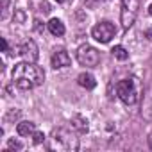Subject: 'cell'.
<instances>
[{
    "mask_svg": "<svg viewBox=\"0 0 152 152\" xmlns=\"http://www.w3.org/2000/svg\"><path fill=\"white\" fill-rule=\"evenodd\" d=\"M20 56L23 57V61L36 63L38 57H39V50H38L36 41H34V39H27L25 43H22V47H20Z\"/></svg>",
    "mask_w": 152,
    "mask_h": 152,
    "instance_id": "obj_7",
    "label": "cell"
},
{
    "mask_svg": "<svg viewBox=\"0 0 152 152\" xmlns=\"http://www.w3.org/2000/svg\"><path fill=\"white\" fill-rule=\"evenodd\" d=\"M16 131H18L20 136L34 134V131H36V124H32V122H20V124L16 125Z\"/></svg>",
    "mask_w": 152,
    "mask_h": 152,
    "instance_id": "obj_12",
    "label": "cell"
},
{
    "mask_svg": "<svg viewBox=\"0 0 152 152\" xmlns=\"http://www.w3.org/2000/svg\"><path fill=\"white\" fill-rule=\"evenodd\" d=\"M116 95L118 99L127 104V106H132L140 100V90H138V84L134 79H124L116 84Z\"/></svg>",
    "mask_w": 152,
    "mask_h": 152,
    "instance_id": "obj_3",
    "label": "cell"
},
{
    "mask_svg": "<svg viewBox=\"0 0 152 152\" xmlns=\"http://www.w3.org/2000/svg\"><path fill=\"white\" fill-rule=\"evenodd\" d=\"M77 83L83 86V88H86V90H93L95 86H97V81H95V77L91 73H81L79 77H77Z\"/></svg>",
    "mask_w": 152,
    "mask_h": 152,
    "instance_id": "obj_10",
    "label": "cell"
},
{
    "mask_svg": "<svg viewBox=\"0 0 152 152\" xmlns=\"http://www.w3.org/2000/svg\"><path fill=\"white\" fill-rule=\"evenodd\" d=\"M111 52H113V56H115L116 59H120V61H125V59L129 57V52H127L125 47H122V45H116Z\"/></svg>",
    "mask_w": 152,
    "mask_h": 152,
    "instance_id": "obj_13",
    "label": "cell"
},
{
    "mask_svg": "<svg viewBox=\"0 0 152 152\" xmlns=\"http://www.w3.org/2000/svg\"><path fill=\"white\" fill-rule=\"evenodd\" d=\"M147 141H148V147H150V148H152V132H150V134H148V138H147Z\"/></svg>",
    "mask_w": 152,
    "mask_h": 152,
    "instance_id": "obj_18",
    "label": "cell"
},
{
    "mask_svg": "<svg viewBox=\"0 0 152 152\" xmlns=\"http://www.w3.org/2000/svg\"><path fill=\"white\" fill-rule=\"evenodd\" d=\"M50 148L52 150H63V152H75L79 148V140L68 129H54L50 138Z\"/></svg>",
    "mask_w": 152,
    "mask_h": 152,
    "instance_id": "obj_2",
    "label": "cell"
},
{
    "mask_svg": "<svg viewBox=\"0 0 152 152\" xmlns=\"http://www.w3.org/2000/svg\"><path fill=\"white\" fill-rule=\"evenodd\" d=\"M70 63H72V59H70V56H68V52L66 50H56L54 54H52V66L57 70V68H64V66H70Z\"/></svg>",
    "mask_w": 152,
    "mask_h": 152,
    "instance_id": "obj_8",
    "label": "cell"
},
{
    "mask_svg": "<svg viewBox=\"0 0 152 152\" xmlns=\"http://www.w3.org/2000/svg\"><path fill=\"white\" fill-rule=\"evenodd\" d=\"M9 148H15V150H22L23 148V145H22V141H18V140H9Z\"/></svg>",
    "mask_w": 152,
    "mask_h": 152,
    "instance_id": "obj_16",
    "label": "cell"
},
{
    "mask_svg": "<svg viewBox=\"0 0 152 152\" xmlns=\"http://www.w3.org/2000/svg\"><path fill=\"white\" fill-rule=\"evenodd\" d=\"M138 7H140V0H122V11H120V20L124 29L132 27L136 16H138Z\"/></svg>",
    "mask_w": 152,
    "mask_h": 152,
    "instance_id": "obj_4",
    "label": "cell"
},
{
    "mask_svg": "<svg viewBox=\"0 0 152 152\" xmlns=\"http://www.w3.org/2000/svg\"><path fill=\"white\" fill-rule=\"evenodd\" d=\"M0 2H2V7H0V9H2V13H0V18H2V20H6L7 16H9V0H0Z\"/></svg>",
    "mask_w": 152,
    "mask_h": 152,
    "instance_id": "obj_14",
    "label": "cell"
},
{
    "mask_svg": "<svg viewBox=\"0 0 152 152\" xmlns=\"http://www.w3.org/2000/svg\"><path fill=\"white\" fill-rule=\"evenodd\" d=\"M48 31H50V34H54V36H63L64 34V23L61 22V20H57V18H52L48 23Z\"/></svg>",
    "mask_w": 152,
    "mask_h": 152,
    "instance_id": "obj_11",
    "label": "cell"
},
{
    "mask_svg": "<svg viewBox=\"0 0 152 152\" xmlns=\"http://www.w3.org/2000/svg\"><path fill=\"white\" fill-rule=\"evenodd\" d=\"M56 2H64V0H56Z\"/></svg>",
    "mask_w": 152,
    "mask_h": 152,
    "instance_id": "obj_21",
    "label": "cell"
},
{
    "mask_svg": "<svg viewBox=\"0 0 152 152\" xmlns=\"http://www.w3.org/2000/svg\"><path fill=\"white\" fill-rule=\"evenodd\" d=\"M115 34H116V29L111 22H100L91 29V36L100 43H109L115 38Z\"/></svg>",
    "mask_w": 152,
    "mask_h": 152,
    "instance_id": "obj_6",
    "label": "cell"
},
{
    "mask_svg": "<svg viewBox=\"0 0 152 152\" xmlns=\"http://www.w3.org/2000/svg\"><path fill=\"white\" fill-rule=\"evenodd\" d=\"M32 138H34V143H36V145H39V143H43V141H45V134H43V132H39V131H34Z\"/></svg>",
    "mask_w": 152,
    "mask_h": 152,
    "instance_id": "obj_15",
    "label": "cell"
},
{
    "mask_svg": "<svg viewBox=\"0 0 152 152\" xmlns=\"http://www.w3.org/2000/svg\"><path fill=\"white\" fill-rule=\"evenodd\" d=\"M11 77H13V83L20 90H32V88L43 84V81H45V72L39 66H36L34 63L23 61V63L15 64Z\"/></svg>",
    "mask_w": 152,
    "mask_h": 152,
    "instance_id": "obj_1",
    "label": "cell"
},
{
    "mask_svg": "<svg viewBox=\"0 0 152 152\" xmlns=\"http://www.w3.org/2000/svg\"><path fill=\"white\" fill-rule=\"evenodd\" d=\"M77 61L83 66H97L100 63V54L95 47L91 45H83L77 50Z\"/></svg>",
    "mask_w": 152,
    "mask_h": 152,
    "instance_id": "obj_5",
    "label": "cell"
},
{
    "mask_svg": "<svg viewBox=\"0 0 152 152\" xmlns=\"http://www.w3.org/2000/svg\"><path fill=\"white\" fill-rule=\"evenodd\" d=\"M72 129L77 131V132H81V134L88 132V120L84 116H81V115H75L72 118Z\"/></svg>",
    "mask_w": 152,
    "mask_h": 152,
    "instance_id": "obj_9",
    "label": "cell"
},
{
    "mask_svg": "<svg viewBox=\"0 0 152 152\" xmlns=\"http://www.w3.org/2000/svg\"><path fill=\"white\" fill-rule=\"evenodd\" d=\"M147 38H148V39H152V27L147 31Z\"/></svg>",
    "mask_w": 152,
    "mask_h": 152,
    "instance_id": "obj_19",
    "label": "cell"
},
{
    "mask_svg": "<svg viewBox=\"0 0 152 152\" xmlns=\"http://www.w3.org/2000/svg\"><path fill=\"white\" fill-rule=\"evenodd\" d=\"M41 9H43L45 13H48V11H50V7H48V4H41Z\"/></svg>",
    "mask_w": 152,
    "mask_h": 152,
    "instance_id": "obj_17",
    "label": "cell"
},
{
    "mask_svg": "<svg viewBox=\"0 0 152 152\" xmlns=\"http://www.w3.org/2000/svg\"><path fill=\"white\" fill-rule=\"evenodd\" d=\"M148 15H150V16H152V4H150V6H148Z\"/></svg>",
    "mask_w": 152,
    "mask_h": 152,
    "instance_id": "obj_20",
    "label": "cell"
}]
</instances>
